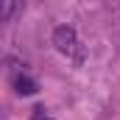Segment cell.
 Returning <instances> with one entry per match:
<instances>
[{
  "mask_svg": "<svg viewBox=\"0 0 120 120\" xmlns=\"http://www.w3.org/2000/svg\"><path fill=\"white\" fill-rule=\"evenodd\" d=\"M53 45H56V50L64 53V56H75L78 61L84 59V50L78 48L75 28H70V25H59V28L53 31Z\"/></svg>",
  "mask_w": 120,
  "mask_h": 120,
  "instance_id": "obj_1",
  "label": "cell"
},
{
  "mask_svg": "<svg viewBox=\"0 0 120 120\" xmlns=\"http://www.w3.org/2000/svg\"><path fill=\"white\" fill-rule=\"evenodd\" d=\"M14 90H17V95H34L39 87H36V81H34L31 75L20 73V75H14Z\"/></svg>",
  "mask_w": 120,
  "mask_h": 120,
  "instance_id": "obj_2",
  "label": "cell"
},
{
  "mask_svg": "<svg viewBox=\"0 0 120 120\" xmlns=\"http://www.w3.org/2000/svg\"><path fill=\"white\" fill-rule=\"evenodd\" d=\"M17 3H20V0H3V20H11V17H14Z\"/></svg>",
  "mask_w": 120,
  "mask_h": 120,
  "instance_id": "obj_3",
  "label": "cell"
},
{
  "mask_svg": "<svg viewBox=\"0 0 120 120\" xmlns=\"http://www.w3.org/2000/svg\"><path fill=\"white\" fill-rule=\"evenodd\" d=\"M31 120H53V117L48 115V109H45V106H36V109H34V115H31Z\"/></svg>",
  "mask_w": 120,
  "mask_h": 120,
  "instance_id": "obj_4",
  "label": "cell"
}]
</instances>
